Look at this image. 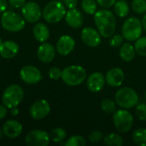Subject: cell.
Masks as SVG:
<instances>
[{
    "instance_id": "obj_44",
    "label": "cell",
    "mask_w": 146,
    "mask_h": 146,
    "mask_svg": "<svg viewBox=\"0 0 146 146\" xmlns=\"http://www.w3.org/2000/svg\"><path fill=\"white\" fill-rule=\"evenodd\" d=\"M2 44V39H1V38H0V44Z\"/></svg>"
},
{
    "instance_id": "obj_32",
    "label": "cell",
    "mask_w": 146,
    "mask_h": 146,
    "mask_svg": "<svg viewBox=\"0 0 146 146\" xmlns=\"http://www.w3.org/2000/svg\"><path fill=\"white\" fill-rule=\"evenodd\" d=\"M123 41H124V37H123V35H121V34L114 35V34H113V35L111 36V38H110V46H112V47L118 48V47H120V46L122 45Z\"/></svg>"
},
{
    "instance_id": "obj_13",
    "label": "cell",
    "mask_w": 146,
    "mask_h": 146,
    "mask_svg": "<svg viewBox=\"0 0 146 146\" xmlns=\"http://www.w3.org/2000/svg\"><path fill=\"white\" fill-rule=\"evenodd\" d=\"M81 39L90 47H97L101 43V34L92 27H85L81 32Z\"/></svg>"
},
{
    "instance_id": "obj_31",
    "label": "cell",
    "mask_w": 146,
    "mask_h": 146,
    "mask_svg": "<svg viewBox=\"0 0 146 146\" xmlns=\"http://www.w3.org/2000/svg\"><path fill=\"white\" fill-rule=\"evenodd\" d=\"M132 8L137 14H145L146 13V0H133Z\"/></svg>"
},
{
    "instance_id": "obj_30",
    "label": "cell",
    "mask_w": 146,
    "mask_h": 146,
    "mask_svg": "<svg viewBox=\"0 0 146 146\" xmlns=\"http://www.w3.org/2000/svg\"><path fill=\"white\" fill-rule=\"evenodd\" d=\"M66 146H85L86 140L80 135H74L70 137L65 143Z\"/></svg>"
},
{
    "instance_id": "obj_42",
    "label": "cell",
    "mask_w": 146,
    "mask_h": 146,
    "mask_svg": "<svg viewBox=\"0 0 146 146\" xmlns=\"http://www.w3.org/2000/svg\"><path fill=\"white\" fill-rule=\"evenodd\" d=\"M142 25H143V28L145 29V31L146 32V14L143 16V19H142Z\"/></svg>"
},
{
    "instance_id": "obj_39",
    "label": "cell",
    "mask_w": 146,
    "mask_h": 146,
    "mask_svg": "<svg viewBox=\"0 0 146 146\" xmlns=\"http://www.w3.org/2000/svg\"><path fill=\"white\" fill-rule=\"evenodd\" d=\"M7 113H8L7 108L3 104L0 105V120H3L7 115Z\"/></svg>"
},
{
    "instance_id": "obj_1",
    "label": "cell",
    "mask_w": 146,
    "mask_h": 146,
    "mask_svg": "<svg viewBox=\"0 0 146 146\" xmlns=\"http://www.w3.org/2000/svg\"><path fill=\"white\" fill-rule=\"evenodd\" d=\"M94 22L102 37L110 38L116 28L115 15L109 9H99L94 14Z\"/></svg>"
},
{
    "instance_id": "obj_28",
    "label": "cell",
    "mask_w": 146,
    "mask_h": 146,
    "mask_svg": "<svg viewBox=\"0 0 146 146\" xmlns=\"http://www.w3.org/2000/svg\"><path fill=\"white\" fill-rule=\"evenodd\" d=\"M116 103L111 99H104L101 103V109L107 114H114L116 111Z\"/></svg>"
},
{
    "instance_id": "obj_29",
    "label": "cell",
    "mask_w": 146,
    "mask_h": 146,
    "mask_svg": "<svg viewBox=\"0 0 146 146\" xmlns=\"http://www.w3.org/2000/svg\"><path fill=\"white\" fill-rule=\"evenodd\" d=\"M134 48L139 56H146V37H139L134 44Z\"/></svg>"
},
{
    "instance_id": "obj_2",
    "label": "cell",
    "mask_w": 146,
    "mask_h": 146,
    "mask_svg": "<svg viewBox=\"0 0 146 146\" xmlns=\"http://www.w3.org/2000/svg\"><path fill=\"white\" fill-rule=\"evenodd\" d=\"M62 81L69 86L81 85L86 79V71L84 68L78 65H71L62 71Z\"/></svg>"
},
{
    "instance_id": "obj_21",
    "label": "cell",
    "mask_w": 146,
    "mask_h": 146,
    "mask_svg": "<svg viewBox=\"0 0 146 146\" xmlns=\"http://www.w3.org/2000/svg\"><path fill=\"white\" fill-rule=\"evenodd\" d=\"M33 36L37 41L44 43L50 37V30L44 23H37L33 27Z\"/></svg>"
},
{
    "instance_id": "obj_4",
    "label": "cell",
    "mask_w": 146,
    "mask_h": 146,
    "mask_svg": "<svg viewBox=\"0 0 146 146\" xmlns=\"http://www.w3.org/2000/svg\"><path fill=\"white\" fill-rule=\"evenodd\" d=\"M24 98L23 89L16 84L9 86L3 92L2 102L7 109L18 107Z\"/></svg>"
},
{
    "instance_id": "obj_37",
    "label": "cell",
    "mask_w": 146,
    "mask_h": 146,
    "mask_svg": "<svg viewBox=\"0 0 146 146\" xmlns=\"http://www.w3.org/2000/svg\"><path fill=\"white\" fill-rule=\"evenodd\" d=\"M8 2L15 8H22L26 3V0H8Z\"/></svg>"
},
{
    "instance_id": "obj_5",
    "label": "cell",
    "mask_w": 146,
    "mask_h": 146,
    "mask_svg": "<svg viewBox=\"0 0 146 146\" xmlns=\"http://www.w3.org/2000/svg\"><path fill=\"white\" fill-rule=\"evenodd\" d=\"M1 25L3 28L9 32H20L24 29L26 21L23 16L12 11H4L1 16Z\"/></svg>"
},
{
    "instance_id": "obj_3",
    "label": "cell",
    "mask_w": 146,
    "mask_h": 146,
    "mask_svg": "<svg viewBox=\"0 0 146 146\" xmlns=\"http://www.w3.org/2000/svg\"><path fill=\"white\" fill-rule=\"evenodd\" d=\"M65 5L60 1H51L45 5L42 15L45 21L50 24H55L62 21L66 15Z\"/></svg>"
},
{
    "instance_id": "obj_22",
    "label": "cell",
    "mask_w": 146,
    "mask_h": 146,
    "mask_svg": "<svg viewBox=\"0 0 146 146\" xmlns=\"http://www.w3.org/2000/svg\"><path fill=\"white\" fill-rule=\"evenodd\" d=\"M119 54H120L121 58L123 61L130 62L135 57L136 50H135L134 46H133V44L129 43H125V44H122V45L121 46Z\"/></svg>"
},
{
    "instance_id": "obj_7",
    "label": "cell",
    "mask_w": 146,
    "mask_h": 146,
    "mask_svg": "<svg viewBox=\"0 0 146 146\" xmlns=\"http://www.w3.org/2000/svg\"><path fill=\"white\" fill-rule=\"evenodd\" d=\"M143 25L140 20L132 16L127 18L122 25V35L127 41H135L142 34Z\"/></svg>"
},
{
    "instance_id": "obj_16",
    "label": "cell",
    "mask_w": 146,
    "mask_h": 146,
    "mask_svg": "<svg viewBox=\"0 0 146 146\" xmlns=\"http://www.w3.org/2000/svg\"><path fill=\"white\" fill-rule=\"evenodd\" d=\"M105 82V77L103 74L94 72L87 78L86 86L92 92H99L104 87Z\"/></svg>"
},
{
    "instance_id": "obj_9",
    "label": "cell",
    "mask_w": 146,
    "mask_h": 146,
    "mask_svg": "<svg viewBox=\"0 0 146 146\" xmlns=\"http://www.w3.org/2000/svg\"><path fill=\"white\" fill-rule=\"evenodd\" d=\"M50 140V135L45 131L38 129L29 132L25 138V143L28 146H47Z\"/></svg>"
},
{
    "instance_id": "obj_17",
    "label": "cell",
    "mask_w": 146,
    "mask_h": 146,
    "mask_svg": "<svg viewBox=\"0 0 146 146\" xmlns=\"http://www.w3.org/2000/svg\"><path fill=\"white\" fill-rule=\"evenodd\" d=\"M37 56L42 62L49 63L54 60L56 56V50L51 44L44 42L38 48Z\"/></svg>"
},
{
    "instance_id": "obj_18",
    "label": "cell",
    "mask_w": 146,
    "mask_h": 146,
    "mask_svg": "<svg viewBox=\"0 0 146 146\" xmlns=\"http://www.w3.org/2000/svg\"><path fill=\"white\" fill-rule=\"evenodd\" d=\"M22 130H23L22 125L18 121L15 120L7 121L3 127V134L10 139H15L19 137L21 134Z\"/></svg>"
},
{
    "instance_id": "obj_26",
    "label": "cell",
    "mask_w": 146,
    "mask_h": 146,
    "mask_svg": "<svg viewBox=\"0 0 146 146\" xmlns=\"http://www.w3.org/2000/svg\"><path fill=\"white\" fill-rule=\"evenodd\" d=\"M82 9L88 15H93L97 12L98 3L96 0H82Z\"/></svg>"
},
{
    "instance_id": "obj_35",
    "label": "cell",
    "mask_w": 146,
    "mask_h": 146,
    "mask_svg": "<svg viewBox=\"0 0 146 146\" xmlns=\"http://www.w3.org/2000/svg\"><path fill=\"white\" fill-rule=\"evenodd\" d=\"M104 138V134L102 132L100 131H92L90 134H89V140L92 143H98L99 142L101 139H103Z\"/></svg>"
},
{
    "instance_id": "obj_12",
    "label": "cell",
    "mask_w": 146,
    "mask_h": 146,
    "mask_svg": "<svg viewBox=\"0 0 146 146\" xmlns=\"http://www.w3.org/2000/svg\"><path fill=\"white\" fill-rule=\"evenodd\" d=\"M31 116L35 120H41L45 118L50 112V106L44 99H39L34 102L29 110Z\"/></svg>"
},
{
    "instance_id": "obj_24",
    "label": "cell",
    "mask_w": 146,
    "mask_h": 146,
    "mask_svg": "<svg viewBox=\"0 0 146 146\" xmlns=\"http://www.w3.org/2000/svg\"><path fill=\"white\" fill-rule=\"evenodd\" d=\"M105 145L109 146H121L124 144L122 137L117 133H110L104 139Z\"/></svg>"
},
{
    "instance_id": "obj_36",
    "label": "cell",
    "mask_w": 146,
    "mask_h": 146,
    "mask_svg": "<svg viewBox=\"0 0 146 146\" xmlns=\"http://www.w3.org/2000/svg\"><path fill=\"white\" fill-rule=\"evenodd\" d=\"M98 4L104 9H109L115 5L116 0H96Z\"/></svg>"
},
{
    "instance_id": "obj_33",
    "label": "cell",
    "mask_w": 146,
    "mask_h": 146,
    "mask_svg": "<svg viewBox=\"0 0 146 146\" xmlns=\"http://www.w3.org/2000/svg\"><path fill=\"white\" fill-rule=\"evenodd\" d=\"M135 112L140 121H146V104H138Z\"/></svg>"
},
{
    "instance_id": "obj_43",
    "label": "cell",
    "mask_w": 146,
    "mask_h": 146,
    "mask_svg": "<svg viewBox=\"0 0 146 146\" xmlns=\"http://www.w3.org/2000/svg\"><path fill=\"white\" fill-rule=\"evenodd\" d=\"M3 135V129H0V139H2Z\"/></svg>"
},
{
    "instance_id": "obj_40",
    "label": "cell",
    "mask_w": 146,
    "mask_h": 146,
    "mask_svg": "<svg viewBox=\"0 0 146 146\" xmlns=\"http://www.w3.org/2000/svg\"><path fill=\"white\" fill-rule=\"evenodd\" d=\"M8 7V3L6 0H0V13H3L6 11V9Z\"/></svg>"
},
{
    "instance_id": "obj_14",
    "label": "cell",
    "mask_w": 146,
    "mask_h": 146,
    "mask_svg": "<svg viewBox=\"0 0 146 146\" xmlns=\"http://www.w3.org/2000/svg\"><path fill=\"white\" fill-rule=\"evenodd\" d=\"M125 80L124 71L120 68H113L110 69L105 76V80L108 86L112 87H119L122 85Z\"/></svg>"
},
{
    "instance_id": "obj_8",
    "label": "cell",
    "mask_w": 146,
    "mask_h": 146,
    "mask_svg": "<svg viewBox=\"0 0 146 146\" xmlns=\"http://www.w3.org/2000/svg\"><path fill=\"white\" fill-rule=\"evenodd\" d=\"M113 122L119 133H127L133 124V116L126 109L116 110L113 115Z\"/></svg>"
},
{
    "instance_id": "obj_23",
    "label": "cell",
    "mask_w": 146,
    "mask_h": 146,
    "mask_svg": "<svg viewBox=\"0 0 146 146\" xmlns=\"http://www.w3.org/2000/svg\"><path fill=\"white\" fill-rule=\"evenodd\" d=\"M115 12L116 15L121 18L126 17L129 13V6L127 3L123 0L116 1L115 3Z\"/></svg>"
},
{
    "instance_id": "obj_27",
    "label": "cell",
    "mask_w": 146,
    "mask_h": 146,
    "mask_svg": "<svg viewBox=\"0 0 146 146\" xmlns=\"http://www.w3.org/2000/svg\"><path fill=\"white\" fill-rule=\"evenodd\" d=\"M66 136H67V133H66V131L63 128L56 127V128L52 130V132L50 133V138L53 142L60 143V142H62V140L65 139Z\"/></svg>"
},
{
    "instance_id": "obj_10",
    "label": "cell",
    "mask_w": 146,
    "mask_h": 146,
    "mask_svg": "<svg viewBox=\"0 0 146 146\" xmlns=\"http://www.w3.org/2000/svg\"><path fill=\"white\" fill-rule=\"evenodd\" d=\"M22 16L26 21L29 23H35L38 21L42 16V11L39 5L35 2H28L24 4L21 9Z\"/></svg>"
},
{
    "instance_id": "obj_38",
    "label": "cell",
    "mask_w": 146,
    "mask_h": 146,
    "mask_svg": "<svg viewBox=\"0 0 146 146\" xmlns=\"http://www.w3.org/2000/svg\"><path fill=\"white\" fill-rule=\"evenodd\" d=\"M62 1L68 9L76 8L77 3H78V0H62Z\"/></svg>"
},
{
    "instance_id": "obj_20",
    "label": "cell",
    "mask_w": 146,
    "mask_h": 146,
    "mask_svg": "<svg viewBox=\"0 0 146 146\" xmlns=\"http://www.w3.org/2000/svg\"><path fill=\"white\" fill-rule=\"evenodd\" d=\"M19 52V45L16 42L7 40L0 44V56L5 59L15 57Z\"/></svg>"
},
{
    "instance_id": "obj_34",
    "label": "cell",
    "mask_w": 146,
    "mask_h": 146,
    "mask_svg": "<svg viewBox=\"0 0 146 146\" xmlns=\"http://www.w3.org/2000/svg\"><path fill=\"white\" fill-rule=\"evenodd\" d=\"M62 70L57 67H52L49 71V76L51 80H57L62 77Z\"/></svg>"
},
{
    "instance_id": "obj_19",
    "label": "cell",
    "mask_w": 146,
    "mask_h": 146,
    "mask_svg": "<svg viewBox=\"0 0 146 146\" xmlns=\"http://www.w3.org/2000/svg\"><path fill=\"white\" fill-rule=\"evenodd\" d=\"M66 23L72 28H79L84 22V17L81 12L78 9H69L65 15Z\"/></svg>"
},
{
    "instance_id": "obj_45",
    "label": "cell",
    "mask_w": 146,
    "mask_h": 146,
    "mask_svg": "<svg viewBox=\"0 0 146 146\" xmlns=\"http://www.w3.org/2000/svg\"><path fill=\"white\" fill-rule=\"evenodd\" d=\"M145 100H146V92H145Z\"/></svg>"
},
{
    "instance_id": "obj_25",
    "label": "cell",
    "mask_w": 146,
    "mask_h": 146,
    "mask_svg": "<svg viewBox=\"0 0 146 146\" xmlns=\"http://www.w3.org/2000/svg\"><path fill=\"white\" fill-rule=\"evenodd\" d=\"M133 142L139 146H146V128H139L133 133Z\"/></svg>"
},
{
    "instance_id": "obj_41",
    "label": "cell",
    "mask_w": 146,
    "mask_h": 146,
    "mask_svg": "<svg viewBox=\"0 0 146 146\" xmlns=\"http://www.w3.org/2000/svg\"><path fill=\"white\" fill-rule=\"evenodd\" d=\"M11 115H12L13 116H15V115H18V109H17V107L11 109Z\"/></svg>"
},
{
    "instance_id": "obj_11",
    "label": "cell",
    "mask_w": 146,
    "mask_h": 146,
    "mask_svg": "<svg viewBox=\"0 0 146 146\" xmlns=\"http://www.w3.org/2000/svg\"><path fill=\"white\" fill-rule=\"evenodd\" d=\"M21 80L28 85H34L42 80V74L38 68L33 66H24L20 71Z\"/></svg>"
},
{
    "instance_id": "obj_15",
    "label": "cell",
    "mask_w": 146,
    "mask_h": 146,
    "mask_svg": "<svg viewBox=\"0 0 146 146\" xmlns=\"http://www.w3.org/2000/svg\"><path fill=\"white\" fill-rule=\"evenodd\" d=\"M75 47L74 39L69 35H62L56 43V51L62 56L69 55Z\"/></svg>"
},
{
    "instance_id": "obj_6",
    "label": "cell",
    "mask_w": 146,
    "mask_h": 146,
    "mask_svg": "<svg viewBox=\"0 0 146 146\" xmlns=\"http://www.w3.org/2000/svg\"><path fill=\"white\" fill-rule=\"evenodd\" d=\"M115 100L117 105L122 109H131L139 104L137 92L130 87H123L116 92Z\"/></svg>"
}]
</instances>
